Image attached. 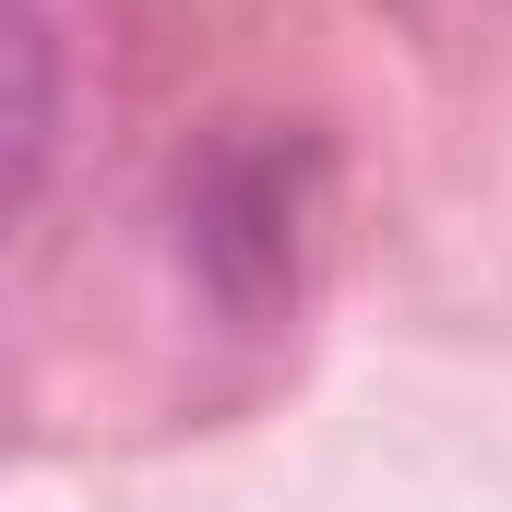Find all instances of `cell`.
I'll return each mask as SVG.
<instances>
[{"label":"cell","instance_id":"cell-1","mask_svg":"<svg viewBox=\"0 0 512 512\" xmlns=\"http://www.w3.org/2000/svg\"><path fill=\"white\" fill-rule=\"evenodd\" d=\"M310 215H322V155L310 131H215L179 167V262L227 322H274L298 298L310 262Z\"/></svg>","mask_w":512,"mask_h":512},{"label":"cell","instance_id":"cell-2","mask_svg":"<svg viewBox=\"0 0 512 512\" xmlns=\"http://www.w3.org/2000/svg\"><path fill=\"white\" fill-rule=\"evenodd\" d=\"M96 0H0L12 24V203L48 191V155H60V120H72V36H84Z\"/></svg>","mask_w":512,"mask_h":512}]
</instances>
